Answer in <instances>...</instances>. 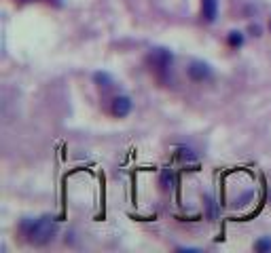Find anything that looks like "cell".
Listing matches in <instances>:
<instances>
[{
    "label": "cell",
    "mask_w": 271,
    "mask_h": 253,
    "mask_svg": "<svg viewBox=\"0 0 271 253\" xmlns=\"http://www.w3.org/2000/svg\"><path fill=\"white\" fill-rule=\"evenodd\" d=\"M57 222L51 215H41V218H23L19 222V234L32 247H47L53 243L57 236Z\"/></svg>",
    "instance_id": "obj_1"
},
{
    "label": "cell",
    "mask_w": 271,
    "mask_h": 253,
    "mask_svg": "<svg viewBox=\"0 0 271 253\" xmlns=\"http://www.w3.org/2000/svg\"><path fill=\"white\" fill-rule=\"evenodd\" d=\"M146 64L150 68V72L155 74L161 82H168L170 78V72H172V66H174V53L166 46H155L150 49L148 55H146Z\"/></svg>",
    "instance_id": "obj_2"
},
{
    "label": "cell",
    "mask_w": 271,
    "mask_h": 253,
    "mask_svg": "<svg viewBox=\"0 0 271 253\" xmlns=\"http://www.w3.org/2000/svg\"><path fill=\"white\" fill-rule=\"evenodd\" d=\"M186 76L193 82H208L212 76H214V70L208 62H202V59H193L186 68Z\"/></svg>",
    "instance_id": "obj_3"
},
{
    "label": "cell",
    "mask_w": 271,
    "mask_h": 253,
    "mask_svg": "<svg viewBox=\"0 0 271 253\" xmlns=\"http://www.w3.org/2000/svg\"><path fill=\"white\" fill-rule=\"evenodd\" d=\"M134 110V102L129 95H114L112 102H110V114L114 118H125L129 116Z\"/></svg>",
    "instance_id": "obj_4"
},
{
    "label": "cell",
    "mask_w": 271,
    "mask_h": 253,
    "mask_svg": "<svg viewBox=\"0 0 271 253\" xmlns=\"http://www.w3.org/2000/svg\"><path fill=\"white\" fill-rule=\"evenodd\" d=\"M218 17V0H202V19L206 23H214Z\"/></svg>",
    "instance_id": "obj_5"
},
{
    "label": "cell",
    "mask_w": 271,
    "mask_h": 253,
    "mask_svg": "<svg viewBox=\"0 0 271 253\" xmlns=\"http://www.w3.org/2000/svg\"><path fill=\"white\" fill-rule=\"evenodd\" d=\"M93 82H96L102 91H110L114 87V78L108 74V72H102V70L93 72Z\"/></svg>",
    "instance_id": "obj_6"
},
{
    "label": "cell",
    "mask_w": 271,
    "mask_h": 253,
    "mask_svg": "<svg viewBox=\"0 0 271 253\" xmlns=\"http://www.w3.org/2000/svg\"><path fill=\"white\" fill-rule=\"evenodd\" d=\"M227 44H229V49L240 51L242 46L246 44V34L240 32V30H231V32L227 34Z\"/></svg>",
    "instance_id": "obj_7"
},
{
    "label": "cell",
    "mask_w": 271,
    "mask_h": 253,
    "mask_svg": "<svg viewBox=\"0 0 271 253\" xmlns=\"http://www.w3.org/2000/svg\"><path fill=\"white\" fill-rule=\"evenodd\" d=\"M159 186H161V192H172V188H174V171L172 169H163L161 171Z\"/></svg>",
    "instance_id": "obj_8"
},
{
    "label": "cell",
    "mask_w": 271,
    "mask_h": 253,
    "mask_svg": "<svg viewBox=\"0 0 271 253\" xmlns=\"http://www.w3.org/2000/svg\"><path fill=\"white\" fill-rule=\"evenodd\" d=\"M252 247L258 253H271V236H261Z\"/></svg>",
    "instance_id": "obj_9"
},
{
    "label": "cell",
    "mask_w": 271,
    "mask_h": 253,
    "mask_svg": "<svg viewBox=\"0 0 271 253\" xmlns=\"http://www.w3.org/2000/svg\"><path fill=\"white\" fill-rule=\"evenodd\" d=\"M178 156H180L182 161H195V154H193V150H188V148H180Z\"/></svg>",
    "instance_id": "obj_10"
},
{
    "label": "cell",
    "mask_w": 271,
    "mask_h": 253,
    "mask_svg": "<svg viewBox=\"0 0 271 253\" xmlns=\"http://www.w3.org/2000/svg\"><path fill=\"white\" fill-rule=\"evenodd\" d=\"M19 3H47V5L62 7V0H19Z\"/></svg>",
    "instance_id": "obj_11"
},
{
    "label": "cell",
    "mask_w": 271,
    "mask_h": 253,
    "mask_svg": "<svg viewBox=\"0 0 271 253\" xmlns=\"http://www.w3.org/2000/svg\"><path fill=\"white\" fill-rule=\"evenodd\" d=\"M248 32L258 38V36H261V26H258V23H250V26H248Z\"/></svg>",
    "instance_id": "obj_12"
},
{
    "label": "cell",
    "mask_w": 271,
    "mask_h": 253,
    "mask_svg": "<svg viewBox=\"0 0 271 253\" xmlns=\"http://www.w3.org/2000/svg\"><path fill=\"white\" fill-rule=\"evenodd\" d=\"M269 30H271V19H269Z\"/></svg>",
    "instance_id": "obj_13"
}]
</instances>
